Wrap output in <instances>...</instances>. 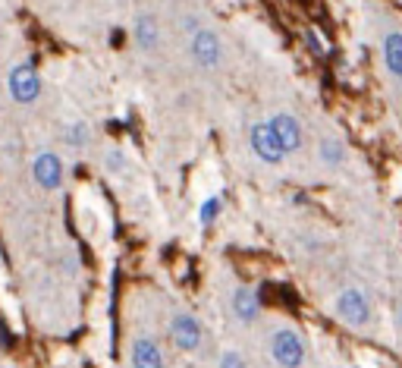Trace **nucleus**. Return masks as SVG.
<instances>
[{
	"label": "nucleus",
	"mask_w": 402,
	"mask_h": 368,
	"mask_svg": "<svg viewBox=\"0 0 402 368\" xmlns=\"http://www.w3.org/2000/svg\"><path fill=\"white\" fill-rule=\"evenodd\" d=\"M132 41H135V47L144 54H151L157 45H161V26H157L154 16H148V13L138 16L135 26H132Z\"/></svg>",
	"instance_id": "nucleus-11"
},
{
	"label": "nucleus",
	"mask_w": 402,
	"mask_h": 368,
	"mask_svg": "<svg viewBox=\"0 0 402 368\" xmlns=\"http://www.w3.org/2000/svg\"><path fill=\"white\" fill-rule=\"evenodd\" d=\"M230 309H232V315H236V321L255 324L258 318H261V296H258V290H251L248 284H239L230 296Z\"/></svg>",
	"instance_id": "nucleus-9"
},
{
	"label": "nucleus",
	"mask_w": 402,
	"mask_h": 368,
	"mask_svg": "<svg viewBox=\"0 0 402 368\" xmlns=\"http://www.w3.org/2000/svg\"><path fill=\"white\" fill-rule=\"evenodd\" d=\"M305 41H308V45H311V51H314V54H324V45H320V41H318V35H311V32H308V35H305Z\"/></svg>",
	"instance_id": "nucleus-18"
},
{
	"label": "nucleus",
	"mask_w": 402,
	"mask_h": 368,
	"mask_svg": "<svg viewBox=\"0 0 402 368\" xmlns=\"http://www.w3.org/2000/svg\"><path fill=\"white\" fill-rule=\"evenodd\" d=\"M267 349H270V359H274L280 368H302L308 359L305 337H302L295 327H289V324H280V327L270 330Z\"/></svg>",
	"instance_id": "nucleus-1"
},
{
	"label": "nucleus",
	"mask_w": 402,
	"mask_h": 368,
	"mask_svg": "<svg viewBox=\"0 0 402 368\" xmlns=\"http://www.w3.org/2000/svg\"><path fill=\"white\" fill-rule=\"evenodd\" d=\"M41 76H38L35 64H29V60H22V64H16L10 70V76H6V91H10V98L16 104H22V108H29V104H35L38 98H41Z\"/></svg>",
	"instance_id": "nucleus-3"
},
{
	"label": "nucleus",
	"mask_w": 402,
	"mask_h": 368,
	"mask_svg": "<svg viewBox=\"0 0 402 368\" xmlns=\"http://www.w3.org/2000/svg\"><path fill=\"white\" fill-rule=\"evenodd\" d=\"M248 145H251V152H255V158L267 167L283 164V158H286L283 145L276 142L274 129H270V123H255V126L248 129Z\"/></svg>",
	"instance_id": "nucleus-7"
},
{
	"label": "nucleus",
	"mask_w": 402,
	"mask_h": 368,
	"mask_svg": "<svg viewBox=\"0 0 402 368\" xmlns=\"http://www.w3.org/2000/svg\"><path fill=\"white\" fill-rule=\"evenodd\" d=\"M220 211H223V202H220L217 196L204 198V202H201V208H198V223H201V227H211V223L220 217Z\"/></svg>",
	"instance_id": "nucleus-15"
},
{
	"label": "nucleus",
	"mask_w": 402,
	"mask_h": 368,
	"mask_svg": "<svg viewBox=\"0 0 402 368\" xmlns=\"http://www.w3.org/2000/svg\"><path fill=\"white\" fill-rule=\"evenodd\" d=\"M129 365L132 368H163L161 343L148 334H138L129 346Z\"/></svg>",
	"instance_id": "nucleus-10"
},
{
	"label": "nucleus",
	"mask_w": 402,
	"mask_h": 368,
	"mask_svg": "<svg viewBox=\"0 0 402 368\" xmlns=\"http://www.w3.org/2000/svg\"><path fill=\"white\" fill-rule=\"evenodd\" d=\"M318 158H320V164H327V167H339L345 161V145L339 139H320Z\"/></svg>",
	"instance_id": "nucleus-13"
},
{
	"label": "nucleus",
	"mask_w": 402,
	"mask_h": 368,
	"mask_svg": "<svg viewBox=\"0 0 402 368\" xmlns=\"http://www.w3.org/2000/svg\"><path fill=\"white\" fill-rule=\"evenodd\" d=\"M217 368H248V362H245V355L239 353V349H226V353L220 355Z\"/></svg>",
	"instance_id": "nucleus-17"
},
{
	"label": "nucleus",
	"mask_w": 402,
	"mask_h": 368,
	"mask_svg": "<svg viewBox=\"0 0 402 368\" xmlns=\"http://www.w3.org/2000/svg\"><path fill=\"white\" fill-rule=\"evenodd\" d=\"M399 330H402V302H399Z\"/></svg>",
	"instance_id": "nucleus-19"
},
{
	"label": "nucleus",
	"mask_w": 402,
	"mask_h": 368,
	"mask_svg": "<svg viewBox=\"0 0 402 368\" xmlns=\"http://www.w3.org/2000/svg\"><path fill=\"white\" fill-rule=\"evenodd\" d=\"M104 167L110 173H126V167H129L126 152H119V148H107V152H104Z\"/></svg>",
	"instance_id": "nucleus-16"
},
{
	"label": "nucleus",
	"mask_w": 402,
	"mask_h": 368,
	"mask_svg": "<svg viewBox=\"0 0 402 368\" xmlns=\"http://www.w3.org/2000/svg\"><path fill=\"white\" fill-rule=\"evenodd\" d=\"M333 315H336V321H343L345 327H368L371 318H374L368 293L358 290V286L339 290L336 299H333Z\"/></svg>",
	"instance_id": "nucleus-2"
},
{
	"label": "nucleus",
	"mask_w": 402,
	"mask_h": 368,
	"mask_svg": "<svg viewBox=\"0 0 402 368\" xmlns=\"http://www.w3.org/2000/svg\"><path fill=\"white\" fill-rule=\"evenodd\" d=\"M63 142H66L73 152H82V148H88V142H91V129H88V123H69L66 133H63Z\"/></svg>",
	"instance_id": "nucleus-14"
},
{
	"label": "nucleus",
	"mask_w": 402,
	"mask_h": 368,
	"mask_svg": "<svg viewBox=\"0 0 402 368\" xmlns=\"http://www.w3.org/2000/svg\"><path fill=\"white\" fill-rule=\"evenodd\" d=\"M170 343L179 353H198L204 346V324L192 315V311H176L170 318Z\"/></svg>",
	"instance_id": "nucleus-4"
},
{
	"label": "nucleus",
	"mask_w": 402,
	"mask_h": 368,
	"mask_svg": "<svg viewBox=\"0 0 402 368\" xmlns=\"http://www.w3.org/2000/svg\"><path fill=\"white\" fill-rule=\"evenodd\" d=\"M31 177H35L38 189L44 192H57L63 186V177H66V167H63V158L50 148H41V152L31 158Z\"/></svg>",
	"instance_id": "nucleus-6"
},
{
	"label": "nucleus",
	"mask_w": 402,
	"mask_h": 368,
	"mask_svg": "<svg viewBox=\"0 0 402 368\" xmlns=\"http://www.w3.org/2000/svg\"><path fill=\"white\" fill-rule=\"evenodd\" d=\"M188 54L201 70H217L223 64V41L214 29H195L192 41H188Z\"/></svg>",
	"instance_id": "nucleus-5"
},
{
	"label": "nucleus",
	"mask_w": 402,
	"mask_h": 368,
	"mask_svg": "<svg viewBox=\"0 0 402 368\" xmlns=\"http://www.w3.org/2000/svg\"><path fill=\"white\" fill-rule=\"evenodd\" d=\"M383 64H387L389 76L402 85V32L399 29H389L383 35Z\"/></svg>",
	"instance_id": "nucleus-12"
},
{
	"label": "nucleus",
	"mask_w": 402,
	"mask_h": 368,
	"mask_svg": "<svg viewBox=\"0 0 402 368\" xmlns=\"http://www.w3.org/2000/svg\"><path fill=\"white\" fill-rule=\"evenodd\" d=\"M270 129H274V135H276V142L283 145V152L286 154H295V152H302V145H305V129H302V123H299V117H292V114H274L270 117Z\"/></svg>",
	"instance_id": "nucleus-8"
}]
</instances>
